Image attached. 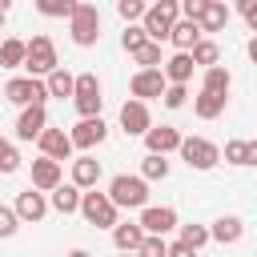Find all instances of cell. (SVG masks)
Instances as JSON below:
<instances>
[{"mask_svg":"<svg viewBox=\"0 0 257 257\" xmlns=\"http://www.w3.org/2000/svg\"><path fill=\"white\" fill-rule=\"evenodd\" d=\"M68 28H72V44L92 48V44L100 40V8H96L92 0H80V4L72 8V16H68Z\"/></svg>","mask_w":257,"mask_h":257,"instance_id":"6da1fadb","label":"cell"},{"mask_svg":"<svg viewBox=\"0 0 257 257\" xmlns=\"http://www.w3.org/2000/svg\"><path fill=\"white\" fill-rule=\"evenodd\" d=\"M177 20H181L177 0H157V4H149V8H145L141 28H145V36H149L153 44H161V40H169V28H173Z\"/></svg>","mask_w":257,"mask_h":257,"instance_id":"7a4b0ae2","label":"cell"},{"mask_svg":"<svg viewBox=\"0 0 257 257\" xmlns=\"http://www.w3.org/2000/svg\"><path fill=\"white\" fill-rule=\"evenodd\" d=\"M20 68H28V76H48L52 68H60V60H56V44L48 40V36H32V40H24V64Z\"/></svg>","mask_w":257,"mask_h":257,"instance_id":"3957f363","label":"cell"},{"mask_svg":"<svg viewBox=\"0 0 257 257\" xmlns=\"http://www.w3.org/2000/svg\"><path fill=\"white\" fill-rule=\"evenodd\" d=\"M108 201H112L116 209H145V205H149V181L120 173V177H112V185H108Z\"/></svg>","mask_w":257,"mask_h":257,"instance_id":"277c9868","label":"cell"},{"mask_svg":"<svg viewBox=\"0 0 257 257\" xmlns=\"http://www.w3.org/2000/svg\"><path fill=\"white\" fill-rule=\"evenodd\" d=\"M177 153H181V161H185L189 169H197V173H209V169L221 161V149H217L213 141H205V137H181Z\"/></svg>","mask_w":257,"mask_h":257,"instance_id":"5b68a950","label":"cell"},{"mask_svg":"<svg viewBox=\"0 0 257 257\" xmlns=\"http://www.w3.org/2000/svg\"><path fill=\"white\" fill-rule=\"evenodd\" d=\"M76 213H80L88 225H96V229H112V225H116V205L108 201V193H96V189L80 193Z\"/></svg>","mask_w":257,"mask_h":257,"instance_id":"8992f818","label":"cell"},{"mask_svg":"<svg viewBox=\"0 0 257 257\" xmlns=\"http://www.w3.org/2000/svg\"><path fill=\"white\" fill-rule=\"evenodd\" d=\"M4 96H8L12 104H20V108H28V104H44V100H48L44 80H36V76H12V80L4 84Z\"/></svg>","mask_w":257,"mask_h":257,"instance_id":"52a82bcc","label":"cell"},{"mask_svg":"<svg viewBox=\"0 0 257 257\" xmlns=\"http://www.w3.org/2000/svg\"><path fill=\"white\" fill-rule=\"evenodd\" d=\"M137 225H141L145 233H153V237H165V233L177 229V209H173V205H145Z\"/></svg>","mask_w":257,"mask_h":257,"instance_id":"ba28073f","label":"cell"},{"mask_svg":"<svg viewBox=\"0 0 257 257\" xmlns=\"http://www.w3.org/2000/svg\"><path fill=\"white\" fill-rule=\"evenodd\" d=\"M104 137H108V124H104L100 116H80V120L72 124V133H68L72 149H92V145H100Z\"/></svg>","mask_w":257,"mask_h":257,"instance_id":"9c48e42d","label":"cell"},{"mask_svg":"<svg viewBox=\"0 0 257 257\" xmlns=\"http://www.w3.org/2000/svg\"><path fill=\"white\" fill-rule=\"evenodd\" d=\"M149 124H153V116H149V104L145 100H124L120 104V128L128 137H145Z\"/></svg>","mask_w":257,"mask_h":257,"instance_id":"30bf717a","label":"cell"},{"mask_svg":"<svg viewBox=\"0 0 257 257\" xmlns=\"http://www.w3.org/2000/svg\"><path fill=\"white\" fill-rule=\"evenodd\" d=\"M44 128H48L44 104H28V108H20V116H16V141H36Z\"/></svg>","mask_w":257,"mask_h":257,"instance_id":"8fae6325","label":"cell"},{"mask_svg":"<svg viewBox=\"0 0 257 257\" xmlns=\"http://www.w3.org/2000/svg\"><path fill=\"white\" fill-rule=\"evenodd\" d=\"M36 145H40V157H48V161H68L72 157V141H68L64 128H44L36 137Z\"/></svg>","mask_w":257,"mask_h":257,"instance_id":"7c38bea8","label":"cell"},{"mask_svg":"<svg viewBox=\"0 0 257 257\" xmlns=\"http://www.w3.org/2000/svg\"><path fill=\"white\" fill-rule=\"evenodd\" d=\"M12 213L20 217V221H44V213H48V197L44 193H36V189H24V193H16V205H12Z\"/></svg>","mask_w":257,"mask_h":257,"instance_id":"4fadbf2b","label":"cell"},{"mask_svg":"<svg viewBox=\"0 0 257 257\" xmlns=\"http://www.w3.org/2000/svg\"><path fill=\"white\" fill-rule=\"evenodd\" d=\"M128 92H133V100H153V96H161V92H165V76H161V68H141V72L133 76Z\"/></svg>","mask_w":257,"mask_h":257,"instance_id":"5bb4252c","label":"cell"},{"mask_svg":"<svg viewBox=\"0 0 257 257\" xmlns=\"http://www.w3.org/2000/svg\"><path fill=\"white\" fill-rule=\"evenodd\" d=\"M60 161H48V157H40V161H32V189L36 193H52L56 185H60Z\"/></svg>","mask_w":257,"mask_h":257,"instance_id":"9a60e30c","label":"cell"},{"mask_svg":"<svg viewBox=\"0 0 257 257\" xmlns=\"http://www.w3.org/2000/svg\"><path fill=\"white\" fill-rule=\"evenodd\" d=\"M145 145H149V153H157V157H165V153H173L177 145H181V133L173 128V124H149V133H145Z\"/></svg>","mask_w":257,"mask_h":257,"instance_id":"2e32d148","label":"cell"},{"mask_svg":"<svg viewBox=\"0 0 257 257\" xmlns=\"http://www.w3.org/2000/svg\"><path fill=\"white\" fill-rule=\"evenodd\" d=\"M225 24H229V4L225 0H205V8L197 16V28L201 32H221Z\"/></svg>","mask_w":257,"mask_h":257,"instance_id":"e0dca14e","label":"cell"},{"mask_svg":"<svg viewBox=\"0 0 257 257\" xmlns=\"http://www.w3.org/2000/svg\"><path fill=\"white\" fill-rule=\"evenodd\" d=\"M193 60H189V52H173L169 60H165V68H161V76H165V84H189L193 80Z\"/></svg>","mask_w":257,"mask_h":257,"instance_id":"ac0fdd59","label":"cell"},{"mask_svg":"<svg viewBox=\"0 0 257 257\" xmlns=\"http://www.w3.org/2000/svg\"><path fill=\"white\" fill-rule=\"evenodd\" d=\"M241 237H245V221L241 217H217L213 229H209V241H217V245H237Z\"/></svg>","mask_w":257,"mask_h":257,"instance_id":"d6986e66","label":"cell"},{"mask_svg":"<svg viewBox=\"0 0 257 257\" xmlns=\"http://www.w3.org/2000/svg\"><path fill=\"white\" fill-rule=\"evenodd\" d=\"M96 181H100V161L76 157V161H72V185L84 193V189H96Z\"/></svg>","mask_w":257,"mask_h":257,"instance_id":"ffe728a7","label":"cell"},{"mask_svg":"<svg viewBox=\"0 0 257 257\" xmlns=\"http://www.w3.org/2000/svg\"><path fill=\"white\" fill-rule=\"evenodd\" d=\"M141 241H145V229H141L137 221H124V225L116 221V225H112V245H116L120 253H137Z\"/></svg>","mask_w":257,"mask_h":257,"instance_id":"44dd1931","label":"cell"},{"mask_svg":"<svg viewBox=\"0 0 257 257\" xmlns=\"http://www.w3.org/2000/svg\"><path fill=\"white\" fill-rule=\"evenodd\" d=\"M197 40H201V28H197V20H177V24L169 28V44H173L177 52H189Z\"/></svg>","mask_w":257,"mask_h":257,"instance_id":"7402d4cb","label":"cell"},{"mask_svg":"<svg viewBox=\"0 0 257 257\" xmlns=\"http://www.w3.org/2000/svg\"><path fill=\"white\" fill-rule=\"evenodd\" d=\"M48 205H52L56 213H64V217H68V213H76V205H80V189H76L72 181H68V185L60 181V185L52 189V197H48Z\"/></svg>","mask_w":257,"mask_h":257,"instance_id":"603a6c76","label":"cell"},{"mask_svg":"<svg viewBox=\"0 0 257 257\" xmlns=\"http://www.w3.org/2000/svg\"><path fill=\"white\" fill-rule=\"evenodd\" d=\"M205 92H217V96H229V88H233V76H229V68L225 64H209L205 68V84H201Z\"/></svg>","mask_w":257,"mask_h":257,"instance_id":"cb8c5ba5","label":"cell"},{"mask_svg":"<svg viewBox=\"0 0 257 257\" xmlns=\"http://www.w3.org/2000/svg\"><path fill=\"white\" fill-rule=\"evenodd\" d=\"M225 100H229V96H217V92H205V88H201V96L193 100V112H197L201 120H217V116L225 112Z\"/></svg>","mask_w":257,"mask_h":257,"instance_id":"d4e9b609","label":"cell"},{"mask_svg":"<svg viewBox=\"0 0 257 257\" xmlns=\"http://www.w3.org/2000/svg\"><path fill=\"white\" fill-rule=\"evenodd\" d=\"M229 165H257V141H225Z\"/></svg>","mask_w":257,"mask_h":257,"instance_id":"484cf974","label":"cell"},{"mask_svg":"<svg viewBox=\"0 0 257 257\" xmlns=\"http://www.w3.org/2000/svg\"><path fill=\"white\" fill-rule=\"evenodd\" d=\"M44 92H48V96H60V100L72 96V72H68V68H52V72L44 76Z\"/></svg>","mask_w":257,"mask_h":257,"instance_id":"4316f807","label":"cell"},{"mask_svg":"<svg viewBox=\"0 0 257 257\" xmlns=\"http://www.w3.org/2000/svg\"><path fill=\"white\" fill-rule=\"evenodd\" d=\"M189 60H193V64H201V68H209V64H217V60H221V48H217L213 40H205V36H201V40L189 48Z\"/></svg>","mask_w":257,"mask_h":257,"instance_id":"83f0119b","label":"cell"},{"mask_svg":"<svg viewBox=\"0 0 257 257\" xmlns=\"http://www.w3.org/2000/svg\"><path fill=\"white\" fill-rule=\"evenodd\" d=\"M0 64H4V68H20V64H24V40L8 36V40L0 44Z\"/></svg>","mask_w":257,"mask_h":257,"instance_id":"f1b7e54d","label":"cell"},{"mask_svg":"<svg viewBox=\"0 0 257 257\" xmlns=\"http://www.w3.org/2000/svg\"><path fill=\"white\" fill-rule=\"evenodd\" d=\"M84 96H100V80H96V72H80V76H72V100H84Z\"/></svg>","mask_w":257,"mask_h":257,"instance_id":"f546056e","label":"cell"},{"mask_svg":"<svg viewBox=\"0 0 257 257\" xmlns=\"http://www.w3.org/2000/svg\"><path fill=\"white\" fill-rule=\"evenodd\" d=\"M165 177H169V161L157 157V153H149L141 161V181H165Z\"/></svg>","mask_w":257,"mask_h":257,"instance_id":"4dcf8cb0","label":"cell"},{"mask_svg":"<svg viewBox=\"0 0 257 257\" xmlns=\"http://www.w3.org/2000/svg\"><path fill=\"white\" fill-rule=\"evenodd\" d=\"M141 44H149V36H145V28H141V24H124V32H120V48H124V52L133 56V52H137Z\"/></svg>","mask_w":257,"mask_h":257,"instance_id":"1f68e13d","label":"cell"},{"mask_svg":"<svg viewBox=\"0 0 257 257\" xmlns=\"http://www.w3.org/2000/svg\"><path fill=\"white\" fill-rule=\"evenodd\" d=\"M76 4L80 0H36V12L40 16H72Z\"/></svg>","mask_w":257,"mask_h":257,"instance_id":"d6a6232c","label":"cell"},{"mask_svg":"<svg viewBox=\"0 0 257 257\" xmlns=\"http://www.w3.org/2000/svg\"><path fill=\"white\" fill-rule=\"evenodd\" d=\"M133 60H137L141 68H161V44H153V40L141 44V48L133 52Z\"/></svg>","mask_w":257,"mask_h":257,"instance_id":"836d02e7","label":"cell"},{"mask_svg":"<svg viewBox=\"0 0 257 257\" xmlns=\"http://www.w3.org/2000/svg\"><path fill=\"white\" fill-rule=\"evenodd\" d=\"M177 229H181V245H189V249H201L209 241V229L205 225H177Z\"/></svg>","mask_w":257,"mask_h":257,"instance_id":"e575fe53","label":"cell"},{"mask_svg":"<svg viewBox=\"0 0 257 257\" xmlns=\"http://www.w3.org/2000/svg\"><path fill=\"white\" fill-rule=\"evenodd\" d=\"M145 8H149L145 0H116V16H120L124 24H137V20L145 16Z\"/></svg>","mask_w":257,"mask_h":257,"instance_id":"d590c367","label":"cell"},{"mask_svg":"<svg viewBox=\"0 0 257 257\" xmlns=\"http://www.w3.org/2000/svg\"><path fill=\"white\" fill-rule=\"evenodd\" d=\"M165 249H169V241H165V237L145 233V241L137 245V257H165Z\"/></svg>","mask_w":257,"mask_h":257,"instance_id":"8d00e7d4","label":"cell"},{"mask_svg":"<svg viewBox=\"0 0 257 257\" xmlns=\"http://www.w3.org/2000/svg\"><path fill=\"white\" fill-rule=\"evenodd\" d=\"M20 169V153L12 149V141L0 137V173H16Z\"/></svg>","mask_w":257,"mask_h":257,"instance_id":"74e56055","label":"cell"},{"mask_svg":"<svg viewBox=\"0 0 257 257\" xmlns=\"http://www.w3.org/2000/svg\"><path fill=\"white\" fill-rule=\"evenodd\" d=\"M161 100H165V108H181V104L189 100V88H185V84H165Z\"/></svg>","mask_w":257,"mask_h":257,"instance_id":"f35d334b","label":"cell"},{"mask_svg":"<svg viewBox=\"0 0 257 257\" xmlns=\"http://www.w3.org/2000/svg\"><path fill=\"white\" fill-rule=\"evenodd\" d=\"M16 229H20V217H16L8 205H0V237H12Z\"/></svg>","mask_w":257,"mask_h":257,"instance_id":"ab89813d","label":"cell"},{"mask_svg":"<svg viewBox=\"0 0 257 257\" xmlns=\"http://www.w3.org/2000/svg\"><path fill=\"white\" fill-rule=\"evenodd\" d=\"M177 8H181V20H197L201 8H205V0H177Z\"/></svg>","mask_w":257,"mask_h":257,"instance_id":"60d3db41","label":"cell"},{"mask_svg":"<svg viewBox=\"0 0 257 257\" xmlns=\"http://www.w3.org/2000/svg\"><path fill=\"white\" fill-rule=\"evenodd\" d=\"M237 12H241L249 24H257V0H237Z\"/></svg>","mask_w":257,"mask_h":257,"instance_id":"b9f144b4","label":"cell"},{"mask_svg":"<svg viewBox=\"0 0 257 257\" xmlns=\"http://www.w3.org/2000/svg\"><path fill=\"white\" fill-rule=\"evenodd\" d=\"M165 257H197V249H189V245H181V241H173V245L165 249Z\"/></svg>","mask_w":257,"mask_h":257,"instance_id":"7bdbcfd3","label":"cell"},{"mask_svg":"<svg viewBox=\"0 0 257 257\" xmlns=\"http://www.w3.org/2000/svg\"><path fill=\"white\" fill-rule=\"evenodd\" d=\"M68 257H92V253H88V249H72Z\"/></svg>","mask_w":257,"mask_h":257,"instance_id":"ee69618b","label":"cell"},{"mask_svg":"<svg viewBox=\"0 0 257 257\" xmlns=\"http://www.w3.org/2000/svg\"><path fill=\"white\" fill-rule=\"evenodd\" d=\"M8 8H12V0H0V12H4V16H8Z\"/></svg>","mask_w":257,"mask_h":257,"instance_id":"f6af8a7d","label":"cell"},{"mask_svg":"<svg viewBox=\"0 0 257 257\" xmlns=\"http://www.w3.org/2000/svg\"><path fill=\"white\" fill-rule=\"evenodd\" d=\"M120 257H137V253H120Z\"/></svg>","mask_w":257,"mask_h":257,"instance_id":"bcb514c9","label":"cell"},{"mask_svg":"<svg viewBox=\"0 0 257 257\" xmlns=\"http://www.w3.org/2000/svg\"><path fill=\"white\" fill-rule=\"evenodd\" d=\"M0 24H4V12H0Z\"/></svg>","mask_w":257,"mask_h":257,"instance_id":"7dc6e473","label":"cell"}]
</instances>
